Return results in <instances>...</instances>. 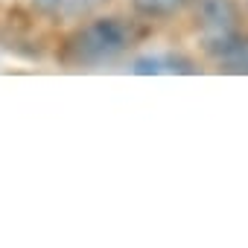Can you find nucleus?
<instances>
[{"label":"nucleus","mask_w":248,"mask_h":248,"mask_svg":"<svg viewBox=\"0 0 248 248\" xmlns=\"http://www.w3.org/2000/svg\"><path fill=\"white\" fill-rule=\"evenodd\" d=\"M196 18L204 35V50L216 47L219 41L231 38L236 32V9L231 0H199Z\"/></svg>","instance_id":"2"},{"label":"nucleus","mask_w":248,"mask_h":248,"mask_svg":"<svg viewBox=\"0 0 248 248\" xmlns=\"http://www.w3.org/2000/svg\"><path fill=\"white\" fill-rule=\"evenodd\" d=\"M132 70L138 76H175V73H196L193 62L178 56V53H152V56H140Z\"/></svg>","instance_id":"4"},{"label":"nucleus","mask_w":248,"mask_h":248,"mask_svg":"<svg viewBox=\"0 0 248 248\" xmlns=\"http://www.w3.org/2000/svg\"><path fill=\"white\" fill-rule=\"evenodd\" d=\"M184 3H187V0H135L138 12H143L149 18H167L172 12H178Z\"/></svg>","instance_id":"6"},{"label":"nucleus","mask_w":248,"mask_h":248,"mask_svg":"<svg viewBox=\"0 0 248 248\" xmlns=\"http://www.w3.org/2000/svg\"><path fill=\"white\" fill-rule=\"evenodd\" d=\"M32 3L50 18H82L93 12L102 0H32Z\"/></svg>","instance_id":"5"},{"label":"nucleus","mask_w":248,"mask_h":248,"mask_svg":"<svg viewBox=\"0 0 248 248\" xmlns=\"http://www.w3.org/2000/svg\"><path fill=\"white\" fill-rule=\"evenodd\" d=\"M132 44V32L120 18H99L82 27L70 38V59L76 64H105L114 62L120 53H126Z\"/></svg>","instance_id":"1"},{"label":"nucleus","mask_w":248,"mask_h":248,"mask_svg":"<svg viewBox=\"0 0 248 248\" xmlns=\"http://www.w3.org/2000/svg\"><path fill=\"white\" fill-rule=\"evenodd\" d=\"M207 53L219 62V67H222L225 73L248 76V35L233 32L231 38L219 41V44H216V47H210Z\"/></svg>","instance_id":"3"}]
</instances>
